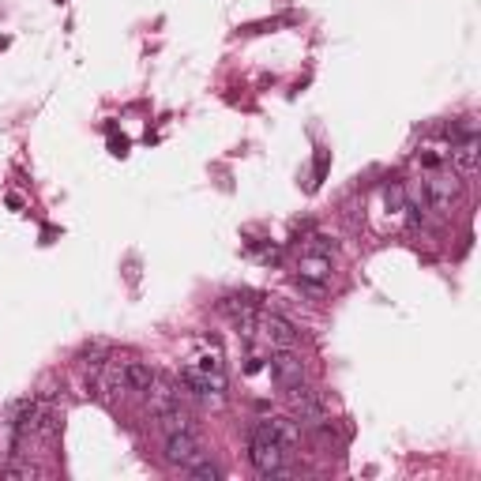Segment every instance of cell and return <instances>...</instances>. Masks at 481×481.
Segmentation results:
<instances>
[{"label":"cell","mask_w":481,"mask_h":481,"mask_svg":"<svg viewBox=\"0 0 481 481\" xmlns=\"http://www.w3.org/2000/svg\"><path fill=\"white\" fill-rule=\"evenodd\" d=\"M478 162H481V143L474 140V136H470L466 143L451 147V165H455L459 177H474V173H478Z\"/></svg>","instance_id":"obj_9"},{"label":"cell","mask_w":481,"mask_h":481,"mask_svg":"<svg viewBox=\"0 0 481 481\" xmlns=\"http://www.w3.org/2000/svg\"><path fill=\"white\" fill-rule=\"evenodd\" d=\"M267 373H271V380L282 387V391H290V387L304 384V361L293 354V350H271V357H267Z\"/></svg>","instance_id":"obj_3"},{"label":"cell","mask_w":481,"mask_h":481,"mask_svg":"<svg viewBox=\"0 0 481 481\" xmlns=\"http://www.w3.org/2000/svg\"><path fill=\"white\" fill-rule=\"evenodd\" d=\"M290 402H293V418L304 425H320L327 421V402L320 399V391H312L309 384L290 387Z\"/></svg>","instance_id":"obj_5"},{"label":"cell","mask_w":481,"mask_h":481,"mask_svg":"<svg viewBox=\"0 0 481 481\" xmlns=\"http://www.w3.org/2000/svg\"><path fill=\"white\" fill-rule=\"evenodd\" d=\"M109 147H113V154H128V140H124V136H120V140H113Z\"/></svg>","instance_id":"obj_16"},{"label":"cell","mask_w":481,"mask_h":481,"mask_svg":"<svg viewBox=\"0 0 481 481\" xmlns=\"http://www.w3.org/2000/svg\"><path fill=\"white\" fill-rule=\"evenodd\" d=\"M106 354H109L106 342H87V346H83V357H87V365H106V361H101Z\"/></svg>","instance_id":"obj_13"},{"label":"cell","mask_w":481,"mask_h":481,"mask_svg":"<svg viewBox=\"0 0 481 481\" xmlns=\"http://www.w3.org/2000/svg\"><path fill=\"white\" fill-rule=\"evenodd\" d=\"M331 279H335V267H331V256L320 252H304L297 263V286L309 293H327Z\"/></svg>","instance_id":"obj_2"},{"label":"cell","mask_w":481,"mask_h":481,"mask_svg":"<svg viewBox=\"0 0 481 481\" xmlns=\"http://www.w3.org/2000/svg\"><path fill=\"white\" fill-rule=\"evenodd\" d=\"M256 331L271 342V350H293L301 339V331L293 327L286 316H279V312H263V316H256Z\"/></svg>","instance_id":"obj_4"},{"label":"cell","mask_w":481,"mask_h":481,"mask_svg":"<svg viewBox=\"0 0 481 481\" xmlns=\"http://www.w3.org/2000/svg\"><path fill=\"white\" fill-rule=\"evenodd\" d=\"M0 474H4V478H34V470L31 466H19V462H8Z\"/></svg>","instance_id":"obj_15"},{"label":"cell","mask_w":481,"mask_h":481,"mask_svg":"<svg viewBox=\"0 0 481 481\" xmlns=\"http://www.w3.org/2000/svg\"><path fill=\"white\" fill-rule=\"evenodd\" d=\"M248 462L256 466L260 478H282L286 474V448L279 440H271L267 432L252 429V437H248Z\"/></svg>","instance_id":"obj_1"},{"label":"cell","mask_w":481,"mask_h":481,"mask_svg":"<svg viewBox=\"0 0 481 481\" xmlns=\"http://www.w3.org/2000/svg\"><path fill=\"white\" fill-rule=\"evenodd\" d=\"M203 448H199V437L192 429H173L165 432V459L177 462V466H188L192 459H199Z\"/></svg>","instance_id":"obj_6"},{"label":"cell","mask_w":481,"mask_h":481,"mask_svg":"<svg viewBox=\"0 0 481 481\" xmlns=\"http://www.w3.org/2000/svg\"><path fill=\"white\" fill-rule=\"evenodd\" d=\"M147 395H151V414H154L158 421L181 410V391H177L173 384H165V380H154Z\"/></svg>","instance_id":"obj_8"},{"label":"cell","mask_w":481,"mask_h":481,"mask_svg":"<svg viewBox=\"0 0 481 481\" xmlns=\"http://www.w3.org/2000/svg\"><path fill=\"white\" fill-rule=\"evenodd\" d=\"M4 45H8V38H0V49H4Z\"/></svg>","instance_id":"obj_17"},{"label":"cell","mask_w":481,"mask_h":481,"mask_svg":"<svg viewBox=\"0 0 481 481\" xmlns=\"http://www.w3.org/2000/svg\"><path fill=\"white\" fill-rule=\"evenodd\" d=\"M309 252H320V256H335V241L331 237H323V234H316L312 237V248Z\"/></svg>","instance_id":"obj_14"},{"label":"cell","mask_w":481,"mask_h":481,"mask_svg":"<svg viewBox=\"0 0 481 481\" xmlns=\"http://www.w3.org/2000/svg\"><path fill=\"white\" fill-rule=\"evenodd\" d=\"M124 391H140V395H147L151 391V384L158 380V376H154V368L147 365V361H124Z\"/></svg>","instance_id":"obj_11"},{"label":"cell","mask_w":481,"mask_h":481,"mask_svg":"<svg viewBox=\"0 0 481 481\" xmlns=\"http://www.w3.org/2000/svg\"><path fill=\"white\" fill-rule=\"evenodd\" d=\"M425 199H429L432 211H451L459 203V181L451 177H432L425 184Z\"/></svg>","instance_id":"obj_7"},{"label":"cell","mask_w":481,"mask_h":481,"mask_svg":"<svg viewBox=\"0 0 481 481\" xmlns=\"http://www.w3.org/2000/svg\"><path fill=\"white\" fill-rule=\"evenodd\" d=\"M184 470H188L192 481H218V478H222V466H218V462H211V459H203V455L192 459Z\"/></svg>","instance_id":"obj_12"},{"label":"cell","mask_w":481,"mask_h":481,"mask_svg":"<svg viewBox=\"0 0 481 481\" xmlns=\"http://www.w3.org/2000/svg\"><path fill=\"white\" fill-rule=\"evenodd\" d=\"M256 429L267 432L271 440H279L282 448H293V443L301 440V429H297V421H293V418H263Z\"/></svg>","instance_id":"obj_10"}]
</instances>
